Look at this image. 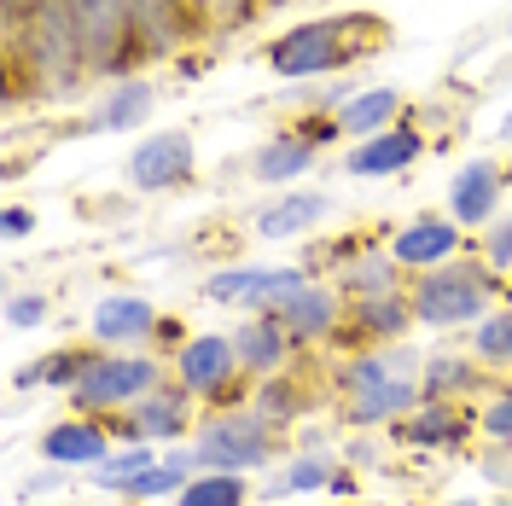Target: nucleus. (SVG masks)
<instances>
[{"label":"nucleus","mask_w":512,"mask_h":506,"mask_svg":"<svg viewBox=\"0 0 512 506\" xmlns=\"http://www.w3.org/2000/svg\"><path fill=\"white\" fill-rule=\"evenodd\" d=\"M158 344H187V332H181V326H175V320H158Z\"/></svg>","instance_id":"39"},{"label":"nucleus","mask_w":512,"mask_h":506,"mask_svg":"<svg viewBox=\"0 0 512 506\" xmlns=\"http://www.w3.org/2000/svg\"><path fill=\"white\" fill-rule=\"evenodd\" d=\"M326 210H332V198L326 192H280L262 216H256V239H297V233H309V227L326 222Z\"/></svg>","instance_id":"22"},{"label":"nucleus","mask_w":512,"mask_h":506,"mask_svg":"<svg viewBox=\"0 0 512 506\" xmlns=\"http://www.w3.org/2000/svg\"><path fill=\"white\" fill-rule=\"evenodd\" d=\"M495 506H512V501H495Z\"/></svg>","instance_id":"43"},{"label":"nucleus","mask_w":512,"mask_h":506,"mask_svg":"<svg viewBox=\"0 0 512 506\" xmlns=\"http://www.w3.org/2000/svg\"><path fill=\"white\" fill-rule=\"evenodd\" d=\"M472 431V408L466 402H425V408L402 425V443L414 448H460Z\"/></svg>","instance_id":"23"},{"label":"nucleus","mask_w":512,"mask_h":506,"mask_svg":"<svg viewBox=\"0 0 512 506\" xmlns=\"http://www.w3.org/2000/svg\"><path fill=\"white\" fill-rule=\"evenodd\" d=\"M332 285L350 297V303H361V297H390V291H408V274H402V262L390 251H361L350 256L338 274H332Z\"/></svg>","instance_id":"21"},{"label":"nucleus","mask_w":512,"mask_h":506,"mask_svg":"<svg viewBox=\"0 0 512 506\" xmlns=\"http://www.w3.org/2000/svg\"><path fill=\"white\" fill-rule=\"evenodd\" d=\"M163 379H169V373H163V361H152V355L99 349L94 367L82 373V384L70 390V402H76V413H123V408H134L140 396H152Z\"/></svg>","instance_id":"6"},{"label":"nucleus","mask_w":512,"mask_h":506,"mask_svg":"<svg viewBox=\"0 0 512 506\" xmlns=\"http://www.w3.org/2000/svg\"><path fill=\"white\" fill-rule=\"evenodd\" d=\"M414 326V303H408V291H390V297H361L350 303V315L338 326V338L344 344H396L402 332Z\"/></svg>","instance_id":"15"},{"label":"nucleus","mask_w":512,"mask_h":506,"mask_svg":"<svg viewBox=\"0 0 512 506\" xmlns=\"http://www.w3.org/2000/svg\"><path fill=\"white\" fill-rule=\"evenodd\" d=\"M30 227H35V210H24V204H6V210H0V233H6V239H24Z\"/></svg>","instance_id":"38"},{"label":"nucleus","mask_w":512,"mask_h":506,"mask_svg":"<svg viewBox=\"0 0 512 506\" xmlns=\"http://www.w3.org/2000/svg\"><path fill=\"white\" fill-rule=\"evenodd\" d=\"M460 239H466V227L454 222V216H414V222H402L390 233L384 251L402 262V274H425V268L454 262L460 256Z\"/></svg>","instance_id":"11"},{"label":"nucleus","mask_w":512,"mask_h":506,"mask_svg":"<svg viewBox=\"0 0 512 506\" xmlns=\"http://www.w3.org/2000/svg\"><path fill=\"white\" fill-rule=\"evenodd\" d=\"M192 6H198L204 30H245L268 0H192Z\"/></svg>","instance_id":"33"},{"label":"nucleus","mask_w":512,"mask_h":506,"mask_svg":"<svg viewBox=\"0 0 512 506\" xmlns=\"http://www.w3.org/2000/svg\"><path fill=\"white\" fill-rule=\"evenodd\" d=\"M64 6H70V18H76V35H82V53H88V70H94V76L128 82L134 64L152 59V47L134 30L128 0H64Z\"/></svg>","instance_id":"4"},{"label":"nucleus","mask_w":512,"mask_h":506,"mask_svg":"<svg viewBox=\"0 0 512 506\" xmlns=\"http://www.w3.org/2000/svg\"><path fill=\"white\" fill-rule=\"evenodd\" d=\"M41 460L59 466V472H94L111 460V425L99 413H82V419H59L41 431Z\"/></svg>","instance_id":"12"},{"label":"nucleus","mask_w":512,"mask_h":506,"mask_svg":"<svg viewBox=\"0 0 512 506\" xmlns=\"http://www.w3.org/2000/svg\"><path fill=\"white\" fill-rule=\"evenodd\" d=\"M419 390H425V402H466L478 390V367L460 355H437L419 367Z\"/></svg>","instance_id":"29"},{"label":"nucleus","mask_w":512,"mask_h":506,"mask_svg":"<svg viewBox=\"0 0 512 506\" xmlns=\"http://www.w3.org/2000/svg\"><path fill=\"white\" fill-rule=\"evenodd\" d=\"M192 163H198L192 134H181V128L146 134V140L128 152V187L134 192H169V187H181V181L192 175Z\"/></svg>","instance_id":"10"},{"label":"nucleus","mask_w":512,"mask_h":506,"mask_svg":"<svg viewBox=\"0 0 512 506\" xmlns=\"http://www.w3.org/2000/svg\"><path fill=\"white\" fill-rule=\"evenodd\" d=\"M344 315H350V297L332 280H309L297 297H286V303L274 309V320L291 332L297 349H315V344H326V338H338Z\"/></svg>","instance_id":"9"},{"label":"nucleus","mask_w":512,"mask_h":506,"mask_svg":"<svg viewBox=\"0 0 512 506\" xmlns=\"http://www.w3.org/2000/svg\"><path fill=\"white\" fill-rule=\"evenodd\" d=\"M192 408H198V402H192L187 390H181L175 379H163L152 396H140L128 413H134L140 443H181V437L192 431Z\"/></svg>","instance_id":"16"},{"label":"nucleus","mask_w":512,"mask_h":506,"mask_svg":"<svg viewBox=\"0 0 512 506\" xmlns=\"http://www.w3.org/2000/svg\"><path fill=\"white\" fill-rule=\"evenodd\" d=\"M274 431H286L297 413H309V384L303 379H291V373H274V379H262V390H256V402H251Z\"/></svg>","instance_id":"30"},{"label":"nucleus","mask_w":512,"mask_h":506,"mask_svg":"<svg viewBox=\"0 0 512 506\" xmlns=\"http://www.w3.org/2000/svg\"><path fill=\"white\" fill-rule=\"evenodd\" d=\"M152 105H158L152 82H140V76L111 82V88H105V99H99V111H94V128H105V134H123V128L146 123V117H152Z\"/></svg>","instance_id":"24"},{"label":"nucleus","mask_w":512,"mask_h":506,"mask_svg":"<svg viewBox=\"0 0 512 506\" xmlns=\"http://www.w3.org/2000/svg\"><path fill=\"white\" fill-rule=\"evenodd\" d=\"M495 297H507V280L483 262V256H454L443 268H425L408 280V303H414V320L431 326V332H448V326H478Z\"/></svg>","instance_id":"2"},{"label":"nucleus","mask_w":512,"mask_h":506,"mask_svg":"<svg viewBox=\"0 0 512 506\" xmlns=\"http://www.w3.org/2000/svg\"><path fill=\"white\" fill-rule=\"evenodd\" d=\"M251 501V489H245V477H233V472H198L175 495V506H245Z\"/></svg>","instance_id":"31"},{"label":"nucleus","mask_w":512,"mask_h":506,"mask_svg":"<svg viewBox=\"0 0 512 506\" xmlns=\"http://www.w3.org/2000/svg\"><path fill=\"white\" fill-rule=\"evenodd\" d=\"M158 309L146 303V297H134V291H117V297H105L88 320V332H94L99 349H134L146 344V338H158Z\"/></svg>","instance_id":"14"},{"label":"nucleus","mask_w":512,"mask_h":506,"mask_svg":"<svg viewBox=\"0 0 512 506\" xmlns=\"http://www.w3.org/2000/svg\"><path fill=\"white\" fill-rule=\"evenodd\" d=\"M332 123H338V134L373 140V134L402 123V94H396V88H355V94L332 111Z\"/></svg>","instance_id":"20"},{"label":"nucleus","mask_w":512,"mask_h":506,"mask_svg":"<svg viewBox=\"0 0 512 506\" xmlns=\"http://www.w3.org/2000/svg\"><path fill=\"white\" fill-rule=\"evenodd\" d=\"M478 256L495 268V274H512V216H507V222L495 216V222L483 227V251Z\"/></svg>","instance_id":"35"},{"label":"nucleus","mask_w":512,"mask_h":506,"mask_svg":"<svg viewBox=\"0 0 512 506\" xmlns=\"http://www.w3.org/2000/svg\"><path fill=\"white\" fill-rule=\"evenodd\" d=\"M402 373H408V361L367 349V355H350L344 367H332V390H338L344 402H355V396H367V390H379V384L402 379Z\"/></svg>","instance_id":"25"},{"label":"nucleus","mask_w":512,"mask_h":506,"mask_svg":"<svg viewBox=\"0 0 512 506\" xmlns=\"http://www.w3.org/2000/svg\"><path fill=\"white\" fill-rule=\"evenodd\" d=\"M478 425L495 437V443H512V390H501V396L478 413Z\"/></svg>","instance_id":"36"},{"label":"nucleus","mask_w":512,"mask_h":506,"mask_svg":"<svg viewBox=\"0 0 512 506\" xmlns=\"http://www.w3.org/2000/svg\"><path fill=\"white\" fill-rule=\"evenodd\" d=\"M233 349H239V367L251 379H274V373H286V361L297 344H291V332L274 315H251V320L233 326Z\"/></svg>","instance_id":"17"},{"label":"nucleus","mask_w":512,"mask_h":506,"mask_svg":"<svg viewBox=\"0 0 512 506\" xmlns=\"http://www.w3.org/2000/svg\"><path fill=\"white\" fill-rule=\"evenodd\" d=\"M350 506H367V501H350Z\"/></svg>","instance_id":"44"},{"label":"nucleus","mask_w":512,"mask_h":506,"mask_svg":"<svg viewBox=\"0 0 512 506\" xmlns=\"http://www.w3.org/2000/svg\"><path fill=\"white\" fill-rule=\"evenodd\" d=\"M192 454L204 472H233L245 477L256 466H268L280 454V431L262 419L256 408H222V413H204L198 437H192Z\"/></svg>","instance_id":"3"},{"label":"nucleus","mask_w":512,"mask_h":506,"mask_svg":"<svg viewBox=\"0 0 512 506\" xmlns=\"http://www.w3.org/2000/svg\"><path fill=\"white\" fill-rule=\"evenodd\" d=\"M332 477H338V460L332 454H291L286 472L268 483V506L291 501V495H320V489H332Z\"/></svg>","instance_id":"27"},{"label":"nucleus","mask_w":512,"mask_h":506,"mask_svg":"<svg viewBox=\"0 0 512 506\" xmlns=\"http://www.w3.org/2000/svg\"><path fill=\"white\" fill-rule=\"evenodd\" d=\"M158 460H163L158 443H123V448H111V460H105V466L88 472V483L105 489V495H128V489H134V477H146Z\"/></svg>","instance_id":"28"},{"label":"nucleus","mask_w":512,"mask_h":506,"mask_svg":"<svg viewBox=\"0 0 512 506\" xmlns=\"http://www.w3.org/2000/svg\"><path fill=\"white\" fill-rule=\"evenodd\" d=\"M507 175H512V163H507Z\"/></svg>","instance_id":"45"},{"label":"nucleus","mask_w":512,"mask_h":506,"mask_svg":"<svg viewBox=\"0 0 512 506\" xmlns=\"http://www.w3.org/2000/svg\"><path fill=\"white\" fill-rule=\"evenodd\" d=\"M169 379L187 390L192 402H204L210 413L239 408V390H245V367H239V349H233V332H198L175 349L169 361Z\"/></svg>","instance_id":"5"},{"label":"nucleus","mask_w":512,"mask_h":506,"mask_svg":"<svg viewBox=\"0 0 512 506\" xmlns=\"http://www.w3.org/2000/svg\"><path fill=\"white\" fill-rule=\"evenodd\" d=\"M59 483H64V472H59V466H47V472H30L24 483H18V501H35V495H53Z\"/></svg>","instance_id":"37"},{"label":"nucleus","mask_w":512,"mask_h":506,"mask_svg":"<svg viewBox=\"0 0 512 506\" xmlns=\"http://www.w3.org/2000/svg\"><path fill=\"white\" fill-rule=\"evenodd\" d=\"M384 35H390V24L373 18V12H332V18H315V24L286 30L262 59H268L274 76L303 82V76H332V70L355 64L361 53H379Z\"/></svg>","instance_id":"1"},{"label":"nucleus","mask_w":512,"mask_h":506,"mask_svg":"<svg viewBox=\"0 0 512 506\" xmlns=\"http://www.w3.org/2000/svg\"><path fill=\"white\" fill-rule=\"evenodd\" d=\"M419 408H425L419 373H402V379H390V384H379V390H367V396L344 402V425H355V431H373V425H390V419L419 413Z\"/></svg>","instance_id":"19"},{"label":"nucleus","mask_w":512,"mask_h":506,"mask_svg":"<svg viewBox=\"0 0 512 506\" xmlns=\"http://www.w3.org/2000/svg\"><path fill=\"white\" fill-rule=\"evenodd\" d=\"M501 303H512V285H507V297H501Z\"/></svg>","instance_id":"42"},{"label":"nucleus","mask_w":512,"mask_h":506,"mask_svg":"<svg viewBox=\"0 0 512 506\" xmlns=\"http://www.w3.org/2000/svg\"><path fill=\"white\" fill-rule=\"evenodd\" d=\"M309 285V268H222L204 280V297L210 303H227V309H251V315H274L286 297H297Z\"/></svg>","instance_id":"8"},{"label":"nucleus","mask_w":512,"mask_h":506,"mask_svg":"<svg viewBox=\"0 0 512 506\" xmlns=\"http://www.w3.org/2000/svg\"><path fill=\"white\" fill-rule=\"evenodd\" d=\"M94 355H99V349H53V355L30 361L12 384H18V390H35V384H41V390H76L82 373L94 367Z\"/></svg>","instance_id":"26"},{"label":"nucleus","mask_w":512,"mask_h":506,"mask_svg":"<svg viewBox=\"0 0 512 506\" xmlns=\"http://www.w3.org/2000/svg\"><path fill=\"white\" fill-rule=\"evenodd\" d=\"M472 355L489 361V367H512V303L489 309V315L472 326Z\"/></svg>","instance_id":"32"},{"label":"nucleus","mask_w":512,"mask_h":506,"mask_svg":"<svg viewBox=\"0 0 512 506\" xmlns=\"http://www.w3.org/2000/svg\"><path fill=\"white\" fill-rule=\"evenodd\" d=\"M419 152H425V134H419L414 123H396V128H384V134H373V140H361L344 163H350V175L379 181V175H402V169H414Z\"/></svg>","instance_id":"18"},{"label":"nucleus","mask_w":512,"mask_h":506,"mask_svg":"<svg viewBox=\"0 0 512 506\" xmlns=\"http://www.w3.org/2000/svg\"><path fill=\"white\" fill-rule=\"evenodd\" d=\"M507 390H512V379H507Z\"/></svg>","instance_id":"46"},{"label":"nucleus","mask_w":512,"mask_h":506,"mask_svg":"<svg viewBox=\"0 0 512 506\" xmlns=\"http://www.w3.org/2000/svg\"><path fill=\"white\" fill-rule=\"evenodd\" d=\"M507 169L489 158H472L454 181H448V216L460 227H489L495 222V210H501V192H507Z\"/></svg>","instance_id":"13"},{"label":"nucleus","mask_w":512,"mask_h":506,"mask_svg":"<svg viewBox=\"0 0 512 506\" xmlns=\"http://www.w3.org/2000/svg\"><path fill=\"white\" fill-rule=\"evenodd\" d=\"M448 506H483V501H466V495H460V501H448Z\"/></svg>","instance_id":"41"},{"label":"nucleus","mask_w":512,"mask_h":506,"mask_svg":"<svg viewBox=\"0 0 512 506\" xmlns=\"http://www.w3.org/2000/svg\"><path fill=\"white\" fill-rule=\"evenodd\" d=\"M47 320H53V303H47L41 291H18V297H6V326L30 332V326H47Z\"/></svg>","instance_id":"34"},{"label":"nucleus","mask_w":512,"mask_h":506,"mask_svg":"<svg viewBox=\"0 0 512 506\" xmlns=\"http://www.w3.org/2000/svg\"><path fill=\"white\" fill-rule=\"evenodd\" d=\"M338 140V123H332V111H320V117H309V123L297 128H280L274 140H262L251 158V181H262V187H274V181H297V175H309L320 158V146H332Z\"/></svg>","instance_id":"7"},{"label":"nucleus","mask_w":512,"mask_h":506,"mask_svg":"<svg viewBox=\"0 0 512 506\" xmlns=\"http://www.w3.org/2000/svg\"><path fill=\"white\" fill-rule=\"evenodd\" d=\"M501 140H507V146H512V111H507V117H501Z\"/></svg>","instance_id":"40"}]
</instances>
